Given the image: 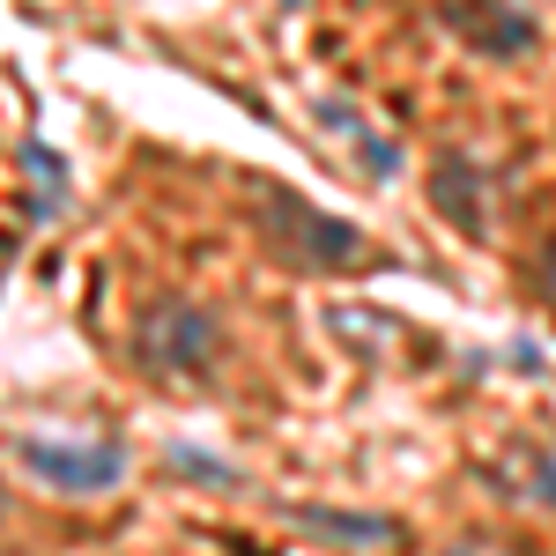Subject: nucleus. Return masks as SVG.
Returning a JSON list of instances; mask_svg holds the SVG:
<instances>
[{
    "label": "nucleus",
    "instance_id": "nucleus-9",
    "mask_svg": "<svg viewBox=\"0 0 556 556\" xmlns=\"http://www.w3.org/2000/svg\"><path fill=\"white\" fill-rule=\"evenodd\" d=\"M534 282H542V298L556 304V238L542 245V260H534Z\"/></svg>",
    "mask_w": 556,
    "mask_h": 556
},
{
    "label": "nucleus",
    "instance_id": "nucleus-8",
    "mask_svg": "<svg viewBox=\"0 0 556 556\" xmlns=\"http://www.w3.org/2000/svg\"><path fill=\"white\" fill-rule=\"evenodd\" d=\"M513 497H527V505H549V513H556V460L527 453V468H519V490H513Z\"/></svg>",
    "mask_w": 556,
    "mask_h": 556
},
{
    "label": "nucleus",
    "instance_id": "nucleus-3",
    "mask_svg": "<svg viewBox=\"0 0 556 556\" xmlns=\"http://www.w3.org/2000/svg\"><path fill=\"white\" fill-rule=\"evenodd\" d=\"M15 453H23V468L52 482V490H67V497H112L119 482H127V445L119 438H45V430H23L15 438Z\"/></svg>",
    "mask_w": 556,
    "mask_h": 556
},
{
    "label": "nucleus",
    "instance_id": "nucleus-7",
    "mask_svg": "<svg viewBox=\"0 0 556 556\" xmlns=\"http://www.w3.org/2000/svg\"><path fill=\"white\" fill-rule=\"evenodd\" d=\"M164 468H172V475H193V482H215V490H230V482H238V468H223V460L193 453V445H172V453H164Z\"/></svg>",
    "mask_w": 556,
    "mask_h": 556
},
{
    "label": "nucleus",
    "instance_id": "nucleus-5",
    "mask_svg": "<svg viewBox=\"0 0 556 556\" xmlns=\"http://www.w3.org/2000/svg\"><path fill=\"white\" fill-rule=\"evenodd\" d=\"M445 23L482 52V60H519L542 38V15L527 0H445Z\"/></svg>",
    "mask_w": 556,
    "mask_h": 556
},
{
    "label": "nucleus",
    "instance_id": "nucleus-10",
    "mask_svg": "<svg viewBox=\"0 0 556 556\" xmlns=\"http://www.w3.org/2000/svg\"><path fill=\"white\" fill-rule=\"evenodd\" d=\"M0 527H8V490H0Z\"/></svg>",
    "mask_w": 556,
    "mask_h": 556
},
{
    "label": "nucleus",
    "instance_id": "nucleus-1",
    "mask_svg": "<svg viewBox=\"0 0 556 556\" xmlns=\"http://www.w3.org/2000/svg\"><path fill=\"white\" fill-rule=\"evenodd\" d=\"M245 208H253V230L267 238V253L290 260V267L342 275V267H364V260H371V238H364L356 223L312 208V201L290 193L282 178H245Z\"/></svg>",
    "mask_w": 556,
    "mask_h": 556
},
{
    "label": "nucleus",
    "instance_id": "nucleus-4",
    "mask_svg": "<svg viewBox=\"0 0 556 556\" xmlns=\"http://www.w3.org/2000/svg\"><path fill=\"white\" fill-rule=\"evenodd\" d=\"M430 208L445 215L468 245H482L497 230V208H490V172L475 164L468 149H438L430 156Z\"/></svg>",
    "mask_w": 556,
    "mask_h": 556
},
{
    "label": "nucleus",
    "instance_id": "nucleus-2",
    "mask_svg": "<svg viewBox=\"0 0 556 556\" xmlns=\"http://www.w3.org/2000/svg\"><path fill=\"white\" fill-rule=\"evenodd\" d=\"M134 364L156 386H208L223 364V319L193 298H149L134 312Z\"/></svg>",
    "mask_w": 556,
    "mask_h": 556
},
{
    "label": "nucleus",
    "instance_id": "nucleus-6",
    "mask_svg": "<svg viewBox=\"0 0 556 556\" xmlns=\"http://www.w3.org/2000/svg\"><path fill=\"white\" fill-rule=\"evenodd\" d=\"M290 519H298L304 534H319V542H379V549L401 542V519H386V513H327V505H298Z\"/></svg>",
    "mask_w": 556,
    "mask_h": 556
}]
</instances>
